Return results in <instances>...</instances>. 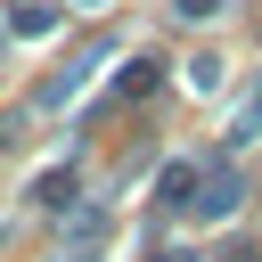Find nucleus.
Returning a JSON list of instances; mask_svg holds the SVG:
<instances>
[{
    "label": "nucleus",
    "mask_w": 262,
    "mask_h": 262,
    "mask_svg": "<svg viewBox=\"0 0 262 262\" xmlns=\"http://www.w3.org/2000/svg\"><path fill=\"white\" fill-rule=\"evenodd\" d=\"M213 8H221V0H180V16H213Z\"/></svg>",
    "instance_id": "6"
},
{
    "label": "nucleus",
    "mask_w": 262,
    "mask_h": 262,
    "mask_svg": "<svg viewBox=\"0 0 262 262\" xmlns=\"http://www.w3.org/2000/svg\"><path fill=\"white\" fill-rule=\"evenodd\" d=\"M254 131H262V98H254V106H246V139H254Z\"/></svg>",
    "instance_id": "7"
},
{
    "label": "nucleus",
    "mask_w": 262,
    "mask_h": 262,
    "mask_svg": "<svg viewBox=\"0 0 262 262\" xmlns=\"http://www.w3.org/2000/svg\"><path fill=\"white\" fill-rule=\"evenodd\" d=\"M33 196H41V205H66V196H74V172H49V180H41Z\"/></svg>",
    "instance_id": "5"
},
{
    "label": "nucleus",
    "mask_w": 262,
    "mask_h": 262,
    "mask_svg": "<svg viewBox=\"0 0 262 262\" xmlns=\"http://www.w3.org/2000/svg\"><path fill=\"white\" fill-rule=\"evenodd\" d=\"M156 82H164V66H156V57H131V66L115 74V90H106V106H131V98H147Z\"/></svg>",
    "instance_id": "1"
},
{
    "label": "nucleus",
    "mask_w": 262,
    "mask_h": 262,
    "mask_svg": "<svg viewBox=\"0 0 262 262\" xmlns=\"http://www.w3.org/2000/svg\"><path fill=\"white\" fill-rule=\"evenodd\" d=\"M8 33H16V41H49V33H57V8H49V0H25V8H8Z\"/></svg>",
    "instance_id": "2"
},
{
    "label": "nucleus",
    "mask_w": 262,
    "mask_h": 262,
    "mask_svg": "<svg viewBox=\"0 0 262 262\" xmlns=\"http://www.w3.org/2000/svg\"><path fill=\"white\" fill-rule=\"evenodd\" d=\"M156 262H188V254H156Z\"/></svg>",
    "instance_id": "8"
},
{
    "label": "nucleus",
    "mask_w": 262,
    "mask_h": 262,
    "mask_svg": "<svg viewBox=\"0 0 262 262\" xmlns=\"http://www.w3.org/2000/svg\"><path fill=\"white\" fill-rule=\"evenodd\" d=\"M188 188H196V164H172L164 172V205H188Z\"/></svg>",
    "instance_id": "4"
},
{
    "label": "nucleus",
    "mask_w": 262,
    "mask_h": 262,
    "mask_svg": "<svg viewBox=\"0 0 262 262\" xmlns=\"http://www.w3.org/2000/svg\"><path fill=\"white\" fill-rule=\"evenodd\" d=\"M229 205H237V180H229V172H221V180H205V196H188V213H196V221H221Z\"/></svg>",
    "instance_id": "3"
}]
</instances>
